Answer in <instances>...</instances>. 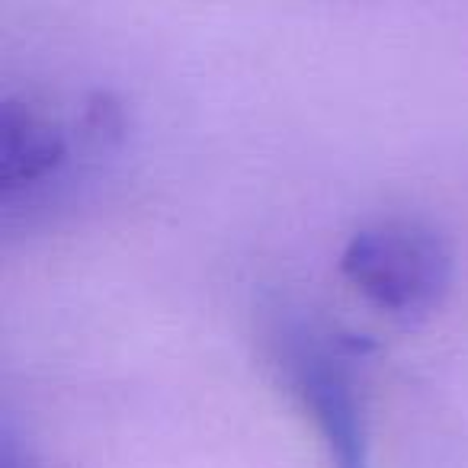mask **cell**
Masks as SVG:
<instances>
[{"mask_svg":"<svg viewBox=\"0 0 468 468\" xmlns=\"http://www.w3.org/2000/svg\"><path fill=\"white\" fill-rule=\"evenodd\" d=\"M452 248L433 225L382 218L350 234L340 250V276L376 312L404 324L423 321L452 286Z\"/></svg>","mask_w":468,"mask_h":468,"instance_id":"obj_1","label":"cell"},{"mask_svg":"<svg viewBox=\"0 0 468 468\" xmlns=\"http://www.w3.org/2000/svg\"><path fill=\"white\" fill-rule=\"evenodd\" d=\"M356 340L295 327L282 340V369L312 417L331 468H372L369 404Z\"/></svg>","mask_w":468,"mask_h":468,"instance_id":"obj_2","label":"cell"},{"mask_svg":"<svg viewBox=\"0 0 468 468\" xmlns=\"http://www.w3.org/2000/svg\"><path fill=\"white\" fill-rule=\"evenodd\" d=\"M71 154L65 129L23 100L0 103V189L4 199L48 183Z\"/></svg>","mask_w":468,"mask_h":468,"instance_id":"obj_3","label":"cell"},{"mask_svg":"<svg viewBox=\"0 0 468 468\" xmlns=\"http://www.w3.org/2000/svg\"><path fill=\"white\" fill-rule=\"evenodd\" d=\"M0 468H29L27 465V455L16 449L10 430H4V446H0Z\"/></svg>","mask_w":468,"mask_h":468,"instance_id":"obj_4","label":"cell"}]
</instances>
